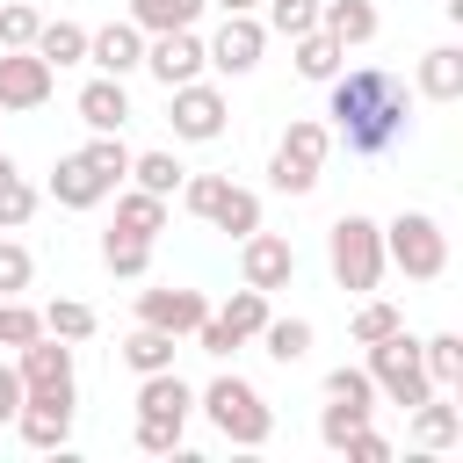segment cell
I'll return each mask as SVG.
<instances>
[{"label":"cell","mask_w":463,"mask_h":463,"mask_svg":"<svg viewBox=\"0 0 463 463\" xmlns=\"http://www.w3.org/2000/svg\"><path fill=\"white\" fill-rule=\"evenodd\" d=\"M14 174H22V166H14V159H7V152H0V181H14Z\"/></svg>","instance_id":"7dc6e473"},{"label":"cell","mask_w":463,"mask_h":463,"mask_svg":"<svg viewBox=\"0 0 463 463\" xmlns=\"http://www.w3.org/2000/svg\"><path fill=\"white\" fill-rule=\"evenodd\" d=\"M116 232H130V239H159V232H166V195L123 188V195H116Z\"/></svg>","instance_id":"7402d4cb"},{"label":"cell","mask_w":463,"mask_h":463,"mask_svg":"<svg viewBox=\"0 0 463 463\" xmlns=\"http://www.w3.org/2000/svg\"><path fill=\"white\" fill-rule=\"evenodd\" d=\"M260 51H268V22H260V14H224V29L203 43V58H210L217 72H232V80H246V72L260 65Z\"/></svg>","instance_id":"30bf717a"},{"label":"cell","mask_w":463,"mask_h":463,"mask_svg":"<svg viewBox=\"0 0 463 463\" xmlns=\"http://www.w3.org/2000/svg\"><path fill=\"white\" fill-rule=\"evenodd\" d=\"M36 282V260H29V246L22 239H0V297H22Z\"/></svg>","instance_id":"60d3db41"},{"label":"cell","mask_w":463,"mask_h":463,"mask_svg":"<svg viewBox=\"0 0 463 463\" xmlns=\"http://www.w3.org/2000/svg\"><path fill=\"white\" fill-rule=\"evenodd\" d=\"M80 123H87V130H123V123H130V94H123V80L94 72V80L80 87Z\"/></svg>","instance_id":"ac0fdd59"},{"label":"cell","mask_w":463,"mask_h":463,"mask_svg":"<svg viewBox=\"0 0 463 463\" xmlns=\"http://www.w3.org/2000/svg\"><path fill=\"white\" fill-rule=\"evenodd\" d=\"M43 333V311H29L22 297H0V347H29Z\"/></svg>","instance_id":"8d00e7d4"},{"label":"cell","mask_w":463,"mask_h":463,"mask_svg":"<svg viewBox=\"0 0 463 463\" xmlns=\"http://www.w3.org/2000/svg\"><path fill=\"white\" fill-rule=\"evenodd\" d=\"M369 383H376V398L383 405H420V398H434V383H427V362H420V340L398 326V333H383V340H369Z\"/></svg>","instance_id":"5b68a950"},{"label":"cell","mask_w":463,"mask_h":463,"mask_svg":"<svg viewBox=\"0 0 463 463\" xmlns=\"http://www.w3.org/2000/svg\"><path fill=\"white\" fill-rule=\"evenodd\" d=\"M29 51H36L51 72H58V65H80V58H87V29H80V22H43Z\"/></svg>","instance_id":"484cf974"},{"label":"cell","mask_w":463,"mask_h":463,"mask_svg":"<svg viewBox=\"0 0 463 463\" xmlns=\"http://www.w3.org/2000/svg\"><path fill=\"white\" fill-rule=\"evenodd\" d=\"M203 36L195 29H159L152 43H145V72L159 80V87H181V80H203Z\"/></svg>","instance_id":"7c38bea8"},{"label":"cell","mask_w":463,"mask_h":463,"mask_svg":"<svg viewBox=\"0 0 463 463\" xmlns=\"http://www.w3.org/2000/svg\"><path fill=\"white\" fill-rule=\"evenodd\" d=\"M203 7H210V0H130V22H137L145 36H159V29H195Z\"/></svg>","instance_id":"f546056e"},{"label":"cell","mask_w":463,"mask_h":463,"mask_svg":"<svg viewBox=\"0 0 463 463\" xmlns=\"http://www.w3.org/2000/svg\"><path fill=\"white\" fill-rule=\"evenodd\" d=\"M210 318H217L232 340H253V333L268 326V289H232V304H224V311H210Z\"/></svg>","instance_id":"1f68e13d"},{"label":"cell","mask_w":463,"mask_h":463,"mask_svg":"<svg viewBox=\"0 0 463 463\" xmlns=\"http://www.w3.org/2000/svg\"><path fill=\"white\" fill-rule=\"evenodd\" d=\"M224 87H210V80H181V87H166V123H174V137H188V145H210V137H224Z\"/></svg>","instance_id":"52a82bcc"},{"label":"cell","mask_w":463,"mask_h":463,"mask_svg":"<svg viewBox=\"0 0 463 463\" xmlns=\"http://www.w3.org/2000/svg\"><path fill=\"white\" fill-rule=\"evenodd\" d=\"M137 412H166V420H188V412H195V391H188L174 369H152V376H137Z\"/></svg>","instance_id":"ffe728a7"},{"label":"cell","mask_w":463,"mask_h":463,"mask_svg":"<svg viewBox=\"0 0 463 463\" xmlns=\"http://www.w3.org/2000/svg\"><path fill=\"white\" fill-rule=\"evenodd\" d=\"M188 181V166L174 159V152H130V188H145V195H166L174 203V188Z\"/></svg>","instance_id":"cb8c5ba5"},{"label":"cell","mask_w":463,"mask_h":463,"mask_svg":"<svg viewBox=\"0 0 463 463\" xmlns=\"http://www.w3.org/2000/svg\"><path fill=\"white\" fill-rule=\"evenodd\" d=\"M29 217H36V188H29L22 174H14V181H0V232H22Z\"/></svg>","instance_id":"7bdbcfd3"},{"label":"cell","mask_w":463,"mask_h":463,"mask_svg":"<svg viewBox=\"0 0 463 463\" xmlns=\"http://www.w3.org/2000/svg\"><path fill=\"white\" fill-rule=\"evenodd\" d=\"M289 51H297V72H304V80H318V87H326V80L347 65V51H340L326 29H304V36H289Z\"/></svg>","instance_id":"603a6c76"},{"label":"cell","mask_w":463,"mask_h":463,"mask_svg":"<svg viewBox=\"0 0 463 463\" xmlns=\"http://www.w3.org/2000/svg\"><path fill=\"white\" fill-rule=\"evenodd\" d=\"M195 405L210 412V427H217L232 449H268V434H275V412H268V398H260L246 376H210V383L195 391Z\"/></svg>","instance_id":"7a4b0ae2"},{"label":"cell","mask_w":463,"mask_h":463,"mask_svg":"<svg viewBox=\"0 0 463 463\" xmlns=\"http://www.w3.org/2000/svg\"><path fill=\"white\" fill-rule=\"evenodd\" d=\"M14 405H22V376H14V362H0V427L14 420Z\"/></svg>","instance_id":"f6af8a7d"},{"label":"cell","mask_w":463,"mask_h":463,"mask_svg":"<svg viewBox=\"0 0 463 463\" xmlns=\"http://www.w3.org/2000/svg\"><path fill=\"white\" fill-rule=\"evenodd\" d=\"M253 340L289 369V362H304V354H311V318H275V311H268V326H260Z\"/></svg>","instance_id":"83f0119b"},{"label":"cell","mask_w":463,"mask_h":463,"mask_svg":"<svg viewBox=\"0 0 463 463\" xmlns=\"http://www.w3.org/2000/svg\"><path fill=\"white\" fill-rule=\"evenodd\" d=\"M326 260H333V282H340V289L369 297V289L383 282V224L362 217V210L333 217V232H326Z\"/></svg>","instance_id":"3957f363"},{"label":"cell","mask_w":463,"mask_h":463,"mask_svg":"<svg viewBox=\"0 0 463 463\" xmlns=\"http://www.w3.org/2000/svg\"><path fill=\"white\" fill-rule=\"evenodd\" d=\"M340 456H347V463H391V441H383L376 427H354V434L340 441Z\"/></svg>","instance_id":"ee69618b"},{"label":"cell","mask_w":463,"mask_h":463,"mask_svg":"<svg viewBox=\"0 0 463 463\" xmlns=\"http://www.w3.org/2000/svg\"><path fill=\"white\" fill-rule=\"evenodd\" d=\"M398 326H405V311H398V304H383V297H362V304H354V318H347V333H354L362 347H369V340H383V333H398Z\"/></svg>","instance_id":"e575fe53"},{"label":"cell","mask_w":463,"mask_h":463,"mask_svg":"<svg viewBox=\"0 0 463 463\" xmlns=\"http://www.w3.org/2000/svg\"><path fill=\"white\" fill-rule=\"evenodd\" d=\"M203 318H210V297L203 289H137V326H159V333L188 340Z\"/></svg>","instance_id":"4fadbf2b"},{"label":"cell","mask_w":463,"mask_h":463,"mask_svg":"<svg viewBox=\"0 0 463 463\" xmlns=\"http://www.w3.org/2000/svg\"><path fill=\"white\" fill-rule=\"evenodd\" d=\"M174 347H181L174 333H159V326H137V333H130V340H123L116 354H123V362H130L137 376H152V369H174Z\"/></svg>","instance_id":"f1b7e54d"},{"label":"cell","mask_w":463,"mask_h":463,"mask_svg":"<svg viewBox=\"0 0 463 463\" xmlns=\"http://www.w3.org/2000/svg\"><path fill=\"white\" fill-rule=\"evenodd\" d=\"M326 398H347V405H369L376 412V383H369V369H326Z\"/></svg>","instance_id":"b9f144b4"},{"label":"cell","mask_w":463,"mask_h":463,"mask_svg":"<svg viewBox=\"0 0 463 463\" xmlns=\"http://www.w3.org/2000/svg\"><path fill=\"white\" fill-rule=\"evenodd\" d=\"M181 427H188V420H166V412H137V449H145V456H174V449H181Z\"/></svg>","instance_id":"ab89813d"},{"label":"cell","mask_w":463,"mask_h":463,"mask_svg":"<svg viewBox=\"0 0 463 463\" xmlns=\"http://www.w3.org/2000/svg\"><path fill=\"white\" fill-rule=\"evenodd\" d=\"M14 376H22V398H72V340L36 333L29 347H14Z\"/></svg>","instance_id":"ba28073f"},{"label":"cell","mask_w":463,"mask_h":463,"mask_svg":"<svg viewBox=\"0 0 463 463\" xmlns=\"http://www.w3.org/2000/svg\"><path fill=\"white\" fill-rule=\"evenodd\" d=\"M94 304H80V297H51L43 304V333H58V340H94Z\"/></svg>","instance_id":"836d02e7"},{"label":"cell","mask_w":463,"mask_h":463,"mask_svg":"<svg viewBox=\"0 0 463 463\" xmlns=\"http://www.w3.org/2000/svg\"><path fill=\"white\" fill-rule=\"evenodd\" d=\"M412 87H420L427 101H456V94H463V51H456V43H434V51L420 58Z\"/></svg>","instance_id":"d6986e66"},{"label":"cell","mask_w":463,"mask_h":463,"mask_svg":"<svg viewBox=\"0 0 463 463\" xmlns=\"http://www.w3.org/2000/svg\"><path fill=\"white\" fill-rule=\"evenodd\" d=\"M101 195H109V181H101L80 152H65V159L51 166V203H58V210H94Z\"/></svg>","instance_id":"2e32d148"},{"label":"cell","mask_w":463,"mask_h":463,"mask_svg":"<svg viewBox=\"0 0 463 463\" xmlns=\"http://www.w3.org/2000/svg\"><path fill=\"white\" fill-rule=\"evenodd\" d=\"M51 87H58V72H51L36 51H0V116H14V109H43Z\"/></svg>","instance_id":"8fae6325"},{"label":"cell","mask_w":463,"mask_h":463,"mask_svg":"<svg viewBox=\"0 0 463 463\" xmlns=\"http://www.w3.org/2000/svg\"><path fill=\"white\" fill-rule=\"evenodd\" d=\"M203 224H217V232H232V239H246V232H260V195L224 181V195L210 203V217H203Z\"/></svg>","instance_id":"d4e9b609"},{"label":"cell","mask_w":463,"mask_h":463,"mask_svg":"<svg viewBox=\"0 0 463 463\" xmlns=\"http://www.w3.org/2000/svg\"><path fill=\"white\" fill-rule=\"evenodd\" d=\"M36 29H43V14H36L29 0H7V7H0V51H29Z\"/></svg>","instance_id":"74e56055"},{"label":"cell","mask_w":463,"mask_h":463,"mask_svg":"<svg viewBox=\"0 0 463 463\" xmlns=\"http://www.w3.org/2000/svg\"><path fill=\"white\" fill-rule=\"evenodd\" d=\"M383 268H405L412 282H441L449 275V232L427 210H398L383 224Z\"/></svg>","instance_id":"277c9868"},{"label":"cell","mask_w":463,"mask_h":463,"mask_svg":"<svg viewBox=\"0 0 463 463\" xmlns=\"http://www.w3.org/2000/svg\"><path fill=\"white\" fill-rule=\"evenodd\" d=\"M268 7V36H304L318 29V0H260Z\"/></svg>","instance_id":"f35d334b"},{"label":"cell","mask_w":463,"mask_h":463,"mask_svg":"<svg viewBox=\"0 0 463 463\" xmlns=\"http://www.w3.org/2000/svg\"><path fill=\"white\" fill-rule=\"evenodd\" d=\"M318 29L340 51H362V43H376V7L369 0H318Z\"/></svg>","instance_id":"e0dca14e"},{"label":"cell","mask_w":463,"mask_h":463,"mask_svg":"<svg viewBox=\"0 0 463 463\" xmlns=\"http://www.w3.org/2000/svg\"><path fill=\"white\" fill-rule=\"evenodd\" d=\"M101 268H109V275H123V282H137V275L152 268V239H130V232H116V224H109V232H101Z\"/></svg>","instance_id":"4316f807"},{"label":"cell","mask_w":463,"mask_h":463,"mask_svg":"<svg viewBox=\"0 0 463 463\" xmlns=\"http://www.w3.org/2000/svg\"><path fill=\"white\" fill-rule=\"evenodd\" d=\"M420 362H427V383H434V391H456V383H463V340H456V333L420 340Z\"/></svg>","instance_id":"d6a6232c"},{"label":"cell","mask_w":463,"mask_h":463,"mask_svg":"<svg viewBox=\"0 0 463 463\" xmlns=\"http://www.w3.org/2000/svg\"><path fill=\"white\" fill-rule=\"evenodd\" d=\"M412 441H420V449H456V441H463V412L441 405V391L420 398V405H412Z\"/></svg>","instance_id":"44dd1931"},{"label":"cell","mask_w":463,"mask_h":463,"mask_svg":"<svg viewBox=\"0 0 463 463\" xmlns=\"http://www.w3.org/2000/svg\"><path fill=\"white\" fill-rule=\"evenodd\" d=\"M354 427H369V405H347V398H326V412H318V441L340 456V441L354 434Z\"/></svg>","instance_id":"d590c367"},{"label":"cell","mask_w":463,"mask_h":463,"mask_svg":"<svg viewBox=\"0 0 463 463\" xmlns=\"http://www.w3.org/2000/svg\"><path fill=\"white\" fill-rule=\"evenodd\" d=\"M7 427H14L29 449H65V441H72V398H22Z\"/></svg>","instance_id":"9a60e30c"},{"label":"cell","mask_w":463,"mask_h":463,"mask_svg":"<svg viewBox=\"0 0 463 463\" xmlns=\"http://www.w3.org/2000/svg\"><path fill=\"white\" fill-rule=\"evenodd\" d=\"M326 130L354 152V159H376V152H391L405 130H412V94H405V80L398 72H383V65H340L333 80H326Z\"/></svg>","instance_id":"6da1fadb"},{"label":"cell","mask_w":463,"mask_h":463,"mask_svg":"<svg viewBox=\"0 0 463 463\" xmlns=\"http://www.w3.org/2000/svg\"><path fill=\"white\" fill-rule=\"evenodd\" d=\"M80 159H87L109 188H123V181H130V145H123V130H94V145H80Z\"/></svg>","instance_id":"4dcf8cb0"},{"label":"cell","mask_w":463,"mask_h":463,"mask_svg":"<svg viewBox=\"0 0 463 463\" xmlns=\"http://www.w3.org/2000/svg\"><path fill=\"white\" fill-rule=\"evenodd\" d=\"M239 275H246V289H289L297 282V246L282 239V232H246L239 239Z\"/></svg>","instance_id":"9c48e42d"},{"label":"cell","mask_w":463,"mask_h":463,"mask_svg":"<svg viewBox=\"0 0 463 463\" xmlns=\"http://www.w3.org/2000/svg\"><path fill=\"white\" fill-rule=\"evenodd\" d=\"M326 159H333V130H326L318 116H297V123L282 130L275 159H268V181H275L282 195H311L318 174H326Z\"/></svg>","instance_id":"8992f818"},{"label":"cell","mask_w":463,"mask_h":463,"mask_svg":"<svg viewBox=\"0 0 463 463\" xmlns=\"http://www.w3.org/2000/svg\"><path fill=\"white\" fill-rule=\"evenodd\" d=\"M217 7H224V14H253L260 0H217Z\"/></svg>","instance_id":"bcb514c9"},{"label":"cell","mask_w":463,"mask_h":463,"mask_svg":"<svg viewBox=\"0 0 463 463\" xmlns=\"http://www.w3.org/2000/svg\"><path fill=\"white\" fill-rule=\"evenodd\" d=\"M87 65L94 72H109V80H123V72H137L145 65V29L123 14V22H109V29H87Z\"/></svg>","instance_id":"5bb4252c"}]
</instances>
